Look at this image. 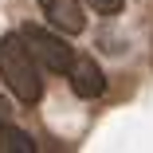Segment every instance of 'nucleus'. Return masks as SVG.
<instances>
[{"label": "nucleus", "instance_id": "obj_7", "mask_svg": "<svg viewBox=\"0 0 153 153\" xmlns=\"http://www.w3.org/2000/svg\"><path fill=\"white\" fill-rule=\"evenodd\" d=\"M8 114H12V106H8L4 98H0V122H8Z\"/></svg>", "mask_w": 153, "mask_h": 153}, {"label": "nucleus", "instance_id": "obj_2", "mask_svg": "<svg viewBox=\"0 0 153 153\" xmlns=\"http://www.w3.org/2000/svg\"><path fill=\"white\" fill-rule=\"evenodd\" d=\"M20 39H24V47L32 51V59L39 67H47V71H55V75H67L71 71V63H75V51L59 39V36H47L43 27H20Z\"/></svg>", "mask_w": 153, "mask_h": 153}, {"label": "nucleus", "instance_id": "obj_4", "mask_svg": "<svg viewBox=\"0 0 153 153\" xmlns=\"http://www.w3.org/2000/svg\"><path fill=\"white\" fill-rule=\"evenodd\" d=\"M67 75H71V86H75V94H79V98H98L102 90H106L102 67L94 63V59H75Z\"/></svg>", "mask_w": 153, "mask_h": 153}, {"label": "nucleus", "instance_id": "obj_1", "mask_svg": "<svg viewBox=\"0 0 153 153\" xmlns=\"http://www.w3.org/2000/svg\"><path fill=\"white\" fill-rule=\"evenodd\" d=\"M0 79L12 86V94L24 106H36L43 98V79H39V63L32 59V51L24 47L20 32L0 39Z\"/></svg>", "mask_w": 153, "mask_h": 153}, {"label": "nucleus", "instance_id": "obj_5", "mask_svg": "<svg viewBox=\"0 0 153 153\" xmlns=\"http://www.w3.org/2000/svg\"><path fill=\"white\" fill-rule=\"evenodd\" d=\"M0 153H36V141L27 137L24 130L8 126V122H0Z\"/></svg>", "mask_w": 153, "mask_h": 153}, {"label": "nucleus", "instance_id": "obj_3", "mask_svg": "<svg viewBox=\"0 0 153 153\" xmlns=\"http://www.w3.org/2000/svg\"><path fill=\"white\" fill-rule=\"evenodd\" d=\"M39 4H43V12H47V20H51L63 36H79L82 27H86V16H82V8H79V0H39Z\"/></svg>", "mask_w": 153, "mask_h": 153}, {"label": "nucleus", "instance_id": "obj_6", "mask_svg": "<svg viewBox=\"0 0 153 153\" xmlns=\"http://www.w3.org/2000/svg\"><path fill=\"white\" fill-rule=\"evenodd\" d=\"M86 4L94 8V12H102V16H114V12H122L126 0H86Z\"/></svg>", "mask_w": 153, "mask_h": 153}]
</instances>
